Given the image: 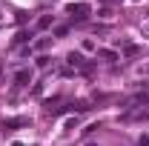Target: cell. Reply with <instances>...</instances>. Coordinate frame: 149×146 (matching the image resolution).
<instances>
[{
	"mask_svg": "<svg viewBox=\"0 0 149 146\" xmlns=\"http://www.w3.org/2000/svg\"><path fill=\"white\" fill-rule=\"evenodd\" d=\"M66 12H69V15H72V17H77V20H83V17H86V15H89V12H92V9H89V6H86V3H72V6H69V9H66Z\"/></svg>",
	"mask_w": 149,
	"mask_h": 146,
	"instance_id": "cell-1",
	"label": "cell"
},
{
	"mask_svg": "<svg viewBox=\"0 0 149 146\" xmlns=\"http://www.w3.org/2000/svg\"><path fill=\"white\" fill-rule=\"evenodd\" d=\"M66 60H69V66H83V55H77V52H72Z\"/></svg>",
	"mask_w": 149,
	"mask_h": 146,
	"instance_id": "cell-4",
	"label": "cell"
},
{
	"mask_svg": "<svg viewBox=\"0 0 149 146\" xmlns=\"http://www.w3.org/2000/svg\"><path fill=\"white\" fill-rule=\"evenodd\" d=\"M100 57H106V60H118V55H115V52H109V49H103V52H100Z\"/></svg>",
	"mask_w": 149,
	"mask_h": 146,
	"instance_id": "cell-6",
	"label": "cell"
},
{
	"mask_svg": "<svg viewBox=\"0 0 149 146\" xmlns=\"http://www.w3.org/2000/svg\"><path fill=\"white\" fill-rule=\"evenodd\" d=\"M26 40H29V35H26V32H20V35L15 37V43H26Z\"/></svg>",
	"mask_w": 149,
	"mask_h": 146,
	"instance_id": "cell-7",
	"label": "cell"
},
{
	"mask_svg": "<svg viewBox=\"0 0 149 146\" xmlns=\"http://www.w3.org/2000/svg\"><path fill=\"white\" fill-rule=\"evenodd\" d=\"M26 123H29V117H9V120H3V129H17Z\"/></svg>",
	"mask_w": 149,
	"mask_h": 146,
	"instance_id": "cell-3",
	"label": "cell"
},
{
	"mask_svg": "<svg viewBox=\"0 0 149 146\" xmlns=\"http://www.w3.org/2000/svg\"><path fill=\"white\" fill-rule=\"evenodd\" d=\"M32 83V69H17L15 72V86H29Z\"/></svg>",
	"mask_w": 149,
	"mask_h": 146,
	"instance_id": "cell-2",
	"label": "cell"
},
{
	"mask_svg": "<svg viewBox=\"0 0 149 146\" xmlns=\"http://www.w3.org/2000/svg\"><path fill=\"white\" fill-rule=\"evenodd\" d=\"M49 23H52V17H40L37 20V29H49Z\"/></svg>",
	"mask_w": 149,
	"mask_h": 146,
	"instance_id": "cell-5",
	"label": "cell"
}]
</instances>
